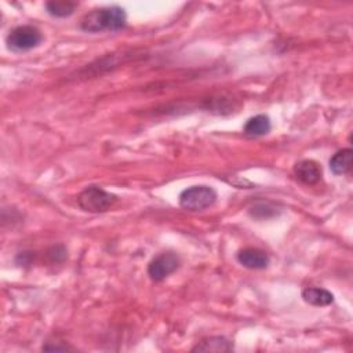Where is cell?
<instances>
[{"label": "cell", "instance_id": "1", "mask_svg": "<svg viewBox=\"0 0 353 353\" xmlns=\"http://www.w3.org/2000/svg\"><path fill=\"white\" fill-rule=\"evenodd\" d=\"M127 25V14L119 6H109L91 10L80 21V29L88 34L116 32Z\"/></svg>", "mask_w": 353, "mask_h": 353}, {"label": "cell", "instance_id": "2", "mask_svg": "<svg viewBox=\"0 0 353 353\" xmlns=\"http://www.w3.org/2000/svg\"><path fill=\"white\" fill-rule=\"evenodd\" d=\"M117 202V197L101 186L90 185L84 188L77 196V204L83 211L87 212H105L112 208Z\"/></svg>", "mask_w": 353, "mask_h": 353}, {"label": "cell", "instance_id": "3", "mask_svg": "<svg viewBox=\"0 0 353 353\" xmlns=\"http://www.w3.org/2000/svg\"><path fill=\"white\" fill-rule=\"evenodd\" d=\"M217 202V192L208 185L186 188L180 195V206L188 211H203Z\"/></svg>", "mask_w": 353, "mask_h": 353}, {"label": "cell", "instance_id": "4", "mask_svg": "<svg viewBox=\"0 0 353 353\" xmlns=\"http://www.w3.org/2000/svg\"><path fill=\"white\" fill-rule=\"evenodd\" d=\"M6 42L12 51L25 53L38 47L43 42V35L38 28L32 25H23L14 28L9 34Z\"/></svg>", "mask_w": 353, "mask_h": 353}, {"label": "cell", "instance_id": "5", "mask_svg": "<svg viewBox=\"0 0 353 353\" xmlns=\"http://www.w3.org/2000/svg\"><path fill=\"white\" fill-rule=\"evenodd\" d=\"M180 264V257L175 253H162L149 263L148 275L154 282H162L171 273H174L178 269Z\"/></svg>", "mask_w": 353, "mask_h": 353}, {"label": "cell", "instance_id": "6", "mask_svg": "<svg viewBox=\"0 0 353 353\" xmlns=\"http://www.w3.org/2000/svg\"><path fill=\"white\" fill-rule=\"evenodd\" d=\"M236 260L241 265L252 271H261L268 268L271 260L268 254L260 249L246 247L236 254Z\"/></svg>", "mask_w": 353, "mask_h": 353}, {"label": "cell", "instance_id": "7", "mask_svg": "<svg viewBox=\"0 0 353 353\" xmlns=\"http://www.w3.org/2000/svg\"><path fill=\"white\" fill-rule=\"evenodd\" d=\"M295 178L305 185H315L321 180V166L315 160H301L294 166Z\"/></svg>", "mask_w": 353, "mask_h": 353}, {"label": "cell", "instance_id": "8", "mask_svg": "<svg viewBox=\"0 0 353 353\" xmlns=\"http://www.w3.org/2000/svg\"><path fill=\"white\" fill-rule=\"evenodd\" d=\"M272 129V123L269 116L267 114H257L250 117L247 123L245 125V134L249 137H263L267 136Z\"/></svg>", "mask_w": 353, "mask_h": 353}, {"label": "cell", "instance_id": "9", "mask_svg": "<svg viewBox=\"0 0 353 353\" xmlns=\"http://www.w3.org/2000/svg\"><path fill=\"white\" fill-rule=\"evenodd\" d=\"M353 162V152L350 148L338 151L331 159H330V170L335 175H343L350 171Z\"/></svg>", "mask_w": 353, "mask_h": 353}, {"label": "cell", "instance_id": "10", "mask_svg": "<svg viewBox=\"0 0 353 353\" xmlns=\"http://www.w3.org/2000/svg\"><path fill=\"white\" fill-rule=\"evenodd\" d=\"M302 298L306 304L313 306H327L334 302V295L321 287H306L302 291Z\"/></svg>", "mask_w": 353, "mask_h": 353}, {"label": "cell", "instance_id": "11", "mask_svg": "<svg viewBox=\"0 0 353 353\" xmlns=\"http://www.w3.org/2000/svg\"><path fill=\"white\" fill-rule=\"evenodd\" d=\"M232 343L223 337H210L200 341L192 350L193 352H230Z\"/></svg>", "mask_w": 353, "mask_h": 353}, {"label": "cell", "instance_id": "12", "mask_svg": "<svg viewBox=\"0 0 353 353\" xmlns=\"http://www.w3.org/2000/svg\"><path fill=\"white\" fill-rule=\"evenodd\" d=\"M76 5L71 2H49L46 3V10L50 16L57 19H65L73 14Z\"/></svg>", "mask_w": 353, "mask_h": 353}]
</instances>
